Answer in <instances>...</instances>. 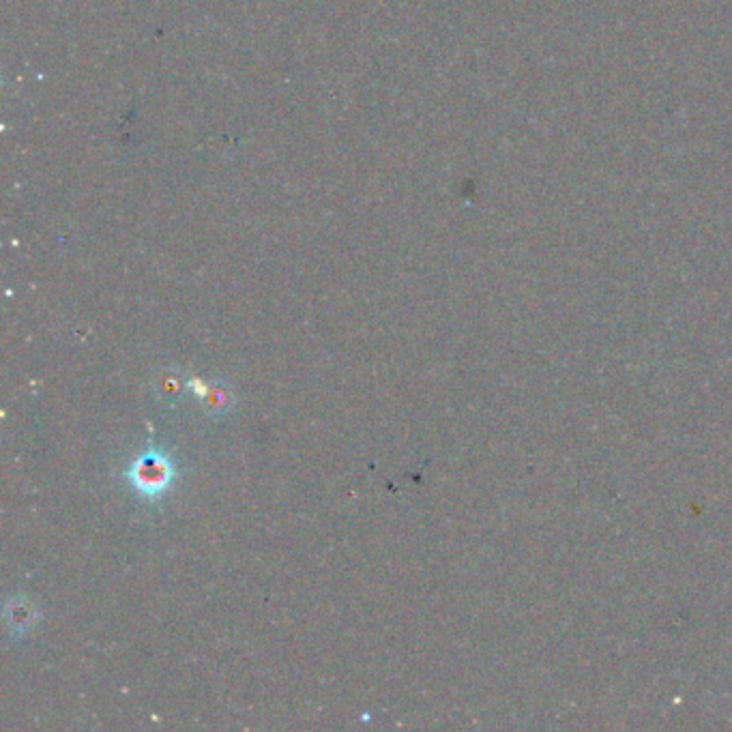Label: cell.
I'll return each instance as SVG.
<instances>
[{"label":"cell","instance_id":"1","mask_svg":"<svg viewBox=\"0 0 732 732\" xmlns=\"http://www.w3.org/2000/svg\"><path fill=\"white\" fill-rule=\"evenodd\" d=\"M177 475V462L164 449L151 445L125 468L123 479L140 499L157 503L170 492Z\"/></svg>","mask_w":732,"mask_h":732},{"label":"cell","instance_id":"2","mask_svg":"<svg viewBox=\"0 0 732 732\" xmlns=\"http://www.w3.org/2000/svg\"><path fill=\"white\" fill-rule=\"evenodd\" d=\"M196 383L200 389H192V391L198 393L204 413H207L209 417H224L232 411L234 393L224 383V380H213V383H202V380H196Z\"/></svg>","mask_w":732,"mask_h":732},{"label":"cell","instance_id":"3","mask_svg":"<svg viewBox=\"0 0 732 732\" xmlns=\"http://www.w3.org/2000/svg\"><path fill=\"white\" fill-rule=\"evenodd\" d=\"M5 619L9 623L11 634L16 638H22L24 634H28L35 627V623L39 619V612L33 606L31 599L18 595V597H11L7 602Z\"/></svg>","mask_w":732,"mask_h":732},{"label":"cell","instance_id":"4","mask_svg":"<svg viewBox=\"0 0 732 732\" xmlns=\"http://www.w3.org/2000/svg\"><path fill=\"white\" fill-rule=\"evenodd\" d=\"M187 389H189V380L183 376V372L172 370V368L161 370L153 383V391L157 395V400L164 406H177Z\"/></svg>","mask_w":732,"mask_h":732}]
</instances>
